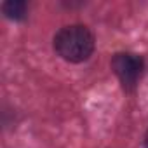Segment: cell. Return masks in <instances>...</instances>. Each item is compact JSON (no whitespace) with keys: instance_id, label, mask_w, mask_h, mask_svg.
<instances>
[{"instance_id":"6da1fadb","label":"cell","mask_w":148,"mask_h":148,"mask_svg":"<svg viewBox=\"0 0 148 148\" xmlns=\"http://www.w3.org/2000/svg\"><path fill=\"white\" fill-rule=\"evenodd\" d=\"M56 54L68 63H82L94 52V35L84 25H70L54 35Z\"/></svg>"},{"instance_id":"7a4b0ae2","label":"cell","mask_w":148,"mask_h":148,"mask_svg":"<svg viewBox=\"0 0 148 148\" xmlns=\"http://www.w3.org/2000/svg\"><path fill=\"white\" fill-rule=\"evenodd\" d=\"M112 70L120 80L122 87L127 91H132L145 70V61L141 56L134 52H117L112 58Z\"/></svg>"},{"instance_id":"3957f363","label":"cell","mask_w":148,"mask_h":148,"mask_svg":"<svg viewBox=\"0 0 148 148\" xmlns=\"http://www.w3.org/2000/svg\"><path fill=\"white\" fill-rule=\"evenodd\" d=\"M2 12L12 21H21L28 14V4L25 0H7L2 4Z\"/></svg>"},{"instance_id":"277c9868","label":"cell","mask_w":148,"mask_h":148,"mask_svg":"<svg viewBox=\"0 0 148 148\" xmlns=\"http://www.w3.org/2000/svg\"><path fill=\"white\" fill-rule=\"evenodd\" d=\"M145 146L148 148V131H146V134H145Z\"/></svg>"}]
</instances>
